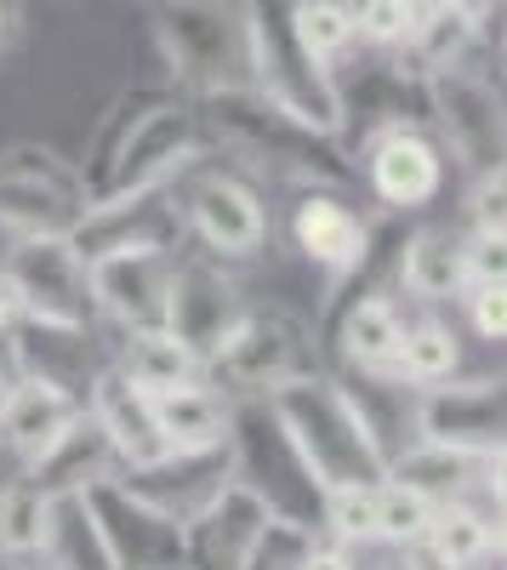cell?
<instances>
[{
    "mask_svg": "<svg viewBox=\"0 0 507 570\" xmlns=\"http://www.w3.org/2000/svg\"><path fill=\"white\" fill-rule=\"evenodd\" d=\"M262 411L274 416V428L286 434L291 456L302 462V473L314 480V491L331 485H377L388 473V451L371 434L365 411L354 405V394L331 376H297V383L274 389L262 400Z\"/></svg>",
    "mask_w": 507,
    "mask_h": 570,
    "instance_id": "cell-1",
    "label": "cell"
},
{
    "mask_svg": "<svg viewBox=\"0 0 507 570\" xmlns=\"http://www.w3.org/2000/svg\"><path fill=\"white\" fill-rule=\"evenodd\" d=\"M155 29L189 91H257V0H160Z\"/></svg>",
    "mask_w": 507,
    "mask_h": 570,
    "instance_id": "cell-2",
    "label": "cell"
},
{
    "mask_svg": "<svg viewBox=\"0 0 507 570\" xmlns=\"http://www.w3.org/2000/svg\"><path fill=\"white\" fill-rule=\"evenodd\" d=\"M171 200L182 217V240H195L200 257L217 263H251L268 246V206L246 171L228 166H182L171 177Z\"/></svg>",
    "mask_w": 507,
    "mask_h": 570,
    "instance_id": "cell-3",
    "label": "cell"
},
{
    "mask_svg": "<svg viewBox=\"0 0 507 570\" xmlns=\"http://www.w3.org/2000/svg\"><path fill=\"white\" fill-rule=\"evenodd\" d=\"M319 371L308 325L280 308H246V320L206 354V383H217L228 400H268L274 389Z\"/></svg>",
    "mask_w": 507,
    "mask_h": 570,
    "instance_id": "cell-4",
    "label": "cell"
},
{
    "mask_svg": "<svg viewBox=\"0 0 507 570\" xmlns=\"http://www.w3.org/2000/svg\"><path fill=\"white\" fill-rule=\"evenodd\" d=\"M7 279L18 292L23 320L40 325H103L91 303V274L69 234H23L7 252Z\"/></svg>",
    "mask_w": 507,
    "mask_h": 570,
    "instance_id": "cell-5",
    "label": "cell"
},
{
    "mask_svg": "<svg viewBox=\"0 0 507 570\" xmlns=\"http://www.w3.org/2000/svg\"><path fill=\"white\" fill-rule=\"evenodd\" d=\"M86 212V183L46 149H12L0 160V228L23 234H69Z\"/></svg>",
    "mask_w": 507,
    "mask_h": 570,
    "instance_id": "cell-6",
    "label": "cell"
},
{
    "mask_svg": "<svg viewBox=\"0 0 507 570\" xmlns=\"http://www.w3.org/2000/svg\"><path fill=\"white\" fill-rule=\"evenodd\" d=\"M171 268H177V252H160V246H120V252H103V257H86L98 320L115 325L120 337L126 331L166 325Z\"/></svg>",
    "mask_w": 507,
    "mask_h": 570,
    "instance_id": "cell-7",
    "label": "cell"
},
{
    "mask_svg": "<svg viewBox=\"0 0 507 570\" xmlns=\"http://www.w3.org/2000/svg\"><path fill=\"white\" fill-rule=\"evenodd\" d=\"M365 183H371V195L388 206V212H422L439 200L445 188V149L417 131L410 120H388L382 131L365 137Z\"/></svg>",
    "mask_w": 507,
    "mask_h": 570,
    "instance_id": "cell-8",
    "label": "cell"
},
{
    "mask_svg": "<svg viewBox=\"0 0 507 570\" xmlns=\"http://www.w3.org/2000/svg\"><path fill=\"white\" fill-rule=\"evenodd\" d=\"M422 91H428L434 120H439V131H445L439 149H456L474 171L501 166V98H496V86H490L474 63L445 69V75H428Z\"/></svg>",
    "mask_w": 507,
    "mask_h": 570,
    "instance_id": "cell-9",
    "label": "cell"
},
{
    "mask_svg": "<svg viewBox=\"0 0 507 570\" xmlns=\"http://www.w3.org/2000/svg\"><path fill=\"white\" fill-rule=\"evenodd\" d=\"M86 508L109 542L115 570H182V525L155 513L143 497H131L120 480H103L86 491Z\"/></svg>",
    "mask_w": 507,
    "mask_h": 570,
    "instance_id": "cell-10",
    "label": "cell"
},
{
    "mask_svg": "<svg viewBox=\"0 0 507 570\" xmlns=\"http://www.w3.org/2000/svg\"><path fill=\"white\" fill-rule=\"evenodd\" d=\"M246 297L228 279V268L217 257H177L171 268V297H166V331H177L200 360L246 320Z\"/></svg>",
    "mask_w": 507,
    "mask_h": 570,
    "instance_id": "cell-11",
    "label": "cell"
},
{
    "mask_svg": "<svg viewBox=\"0 0 507 570\" xmlns=\"http://www.w3.org/2000/svg\"><path fill=\"white\" fill-rule=\"evenodd\" d=\"M274 502L251 480H228L189 525H182V570H240L257 531L268 525Z\"/></svg>",
    "mask_w": 507,
    "mask_h": 570,
    "instance_id": "cell-12",
    "label": "cell"
},
{
    "mask_svg": "<svg viewBox=\"0 0 507 570\" xmlns=\"http://www.w3.org/2000/svg\"><path fill=\"white\" fill-rule=\"evenodd\" d=\"M410 428H417V440H428V445L490 456V451H501V383H434V389H417Z\"/></svg>",
    "mask_w": 507,
    "mask_h": 570,
    "instance_id": "cell-13",
    "label": "cell"
},
{
    "mask_svg": "<svg viewBox=\"0 0 507 570\" xmlns=\"http://www.w3.org/2000/svg\"><path fill=\"white\" fill-rule=\"evenodd\" d=\"M291 240L326 279H348V274H359L365 263H371V223H365L342 195H331V188H319V183L291 212Z\"/></svg>",
    "mask_w": 507,
    "mask_h": 570,
    "instance_id": "cell-14",
    "label": "cell"
},
{
    "mask_svg": "<svg viewBox=\"0 0 507 570\" xmlns=\"http://www.w3.org/2000/svg\"><path fill=\"white\" fill-rule=\"evenodd\" d=\"M86 411H91V422H98L103 434H109L120 468H149V462L166 456L160 422H155V394H149V389H137L115 360H109L98 376H91Z\"/></svg>",
    "mask_w": 507,
    "mask_h": 570,
    "instance_id": "cell-15",
    "label": "cell"
},
{
    "mask_svg": "<svg viewBox=\"0 0 507 570\" xmlns=\"http://www.w3.org/2000/svg\"><path fill=\"white\" fill-rule=\"evenodd\" d=\"M12 343V360L18 371L29 376H46V383H58L69 394L86 400L91 376H98L109 360L98 354V325H40V320H18L7 331Z\"/></svg>",
    "mask_w": 507,
    "mask_h": 570,
    "instance_id": "cell-16",
    "label": "cell"
},
{
    "mask_svg": "<svg viewBox=\"0 0 507 570\" xmlns=\"http://www.w3.org/2000/svg\"><path fill=\"white\" fill-rule=\"evenodd\" d=\"M80 411H86L80 394H69V389H58V383H46V376L18 371L12 383L0 389V445L18 456V468H29Z\"/></svg>",
    "mask_w": 507,
    "mask_h": 570,
    "instance_id": "cell-17",
    "label": "cell"
},
{
    "mask_svg": "<svg viewBox=\"0 0 507 570\" xmlns=\"http://www.w3.org/2000/svg\"><path fill=\"white\" fill-rule=\"evenodd\" d=\"M23 473H29V480H34L46 497H86L91 485L115 480V473H120V456H115V445H109L103 428L91 422V411H80Z\"/></svg>",
    "mask_w": 507,
    "mask_h": 570,
    "instance_id": "cell-18",
    "label": "cell"
},
{
    "mask_svg": "<svg viewBox=\"0 0 507 570\" xmlns=\"http://www.w3.org/2000/svg\"><path fill=\"white\" fill-rule=\"evenodd\" d=\"M235 416H240V405L217 383H206V376L155 394V422H160L166 451H217L235 440Z\"/></svg>",
    "mask_w": 507,
    "mask_h": 570,
    "instance_id": "cell-19",
    "label": "cell"
},
{
    "mask_svg": "<svg viewBox=\"0 0 507 570\" xmlns=\"http://www.w3.org/2000/svg\"><path fill=\"white\" fill-rule=\"evenodd\" d=\"M468 285V263H463V234L450 228H417L399 252V292L422 308L456 303Z\"/></svg>",
    "mask_w": 507,
    "mask_h": 570,
    "instance_id": "cell-20",
    "label": "cell"
},
{
    "mask_svg": "<svg viewBox=\"0 0 507 570\" xmlns=\"http://www.w3.org/2000/svg\"><path fill=\"white\" fill-rule=\"evenodd\" d=\"M46 548H52V497L18 473L12 485H0V564L46 570Z\"/></svg>",
    "mask_w": 507,
    "mask_h": 570,
    "instance_id": "cell-21",
    "label": "cell"
},
{
    "mask_svg": "<svg viewBox=\"0 0 507 570\" xmlns=\"http://www.w3.org/2000/svg\"><path fill=\"white\" fill-rule=\"evenodd\" d=\"M115 365L131 376L137 389H182V383H195V376H206V360L177 337V331L166 325H149V331H126L120 348H115Z\"/></svg>",
    "mask_w": 507,
    "mask_h": 570,
    "instance_id": "cell-22",
    "label": "cell"
},
{
    "mask_svg": "<svg viewBox=\"0 0 507 570\" xmlns=\"http://www.w3.org/2000/svg\"><path fill=\"white\" fill-rule=\"evenodd\" d=\"M286 29L297 40V52L314 69H326V75H337L359 52V29H354V7H348V0H291V7H286Z\"/></svg>",
    "mask_w": 507,
    "mask_h": 570,
    "instance_id": "cell-23",
    "label": "cell"
},
{
    "mask_svg": "<svg viewBox=\"0 0 507 570\" xmlns=\"http://www.w3.org/2000/svg\"><path fill=\"white\" fill-rule=\"evenodd\" d=\"M496 548H501L496 513L479 508V502H439L434 508V525L422 537V553H434L450 570H479V564H490Z\"/></svg>",
    "mask_w": 507,
    "mask_h": 570,
    "instance_id": "cell-24",
    "label": "cell"
},
{
    "mask_svg": "<svg viewBox=\"0 0 507 570\" xmlns=\"http://www.w3.org/2000/svg\"><path fill=\"white\" fill-rule=\"evenodd\" d=\"M399 331H405V314L394 297H354L348 314H342V331H337V343H342V360L354 371H388L394 376V354H399Z\"/></svg>",
    "mask_w": 507,
    "mask_h": 570,
    "instance_id": "cell-25",
    "label": "cell"
},
{
    "mask_svg": "<svg viewBox=\"0 0 507 570\" xmlns=\"http://www.w3.org/2000/svg\"><path fill=\"white\" fill-rule=\"evenodd\" d=\"M456 365H463V343H456V331H450L439 314L405 320V331H399V354H394V376H399L405 389L450 383Z\"/></svg>",
    "mask_w": 507,
    "mask_h": 570,
    "instance_id": "cell-26",
    "label": "cell"
},
{
    "mask_svg": "<svg viewBox=\"0 0 507 570\" xmlns=\"http://www.w3.org/2000/svg\"><path fill=\"white\" fill-rule=\"evenodd\" d=\"M434 497H422L417 485H405V480H377V542L382 548H422L428 525H434Z\"/></svg>",
    "mask_w": 507,
    "mask_h": 570,
    "instance_id": "cell-27",
    "label": "cell"
},
{
    "mask_svg": "<svg viewBox=\"0 0 507 570\" xmlns=\"http://www.w3.org/2000/svg\"><path fill=\"white\" fill-rule=\"evenodd\" d=\"M319 531L348 542V548H377V485L319 491Z\"/></svg>",
    "mask_w": 507,
    "mask_h": 570,
    "instance_id": "cell-28",
    "label": "cell"
},
{
    "mask_svg": "<svg viewBox=\"0 0 507 570\" xmlns=\"http://www.w3.org/2000/svg\"><path fill=\"white\" fill-rule=\"evenodd\" d=\"M319 525L314 519H297V513H268V525L257 531L251 553L240 570H302L308 548H314Z\"/></svg>",
    "mask_w": 507,
    "mask_h": 570,
    "instance_id": "cell-29",
    "label": "cell"
},
{
    "mask_svg": "<svg viewBox=\"0 0 507 570\" xmlns=\"http://www.w3.org/2000/svg\"><path fill=\"white\" fill-rule=\"evenodd\" d=\"M456 303H463L479 343H501L507 337V279H468Z\"/></svg>",
    "mask_w": 507,
    "mask_h": 570,
    "instance_id": "cell-30",
    "label": "cell"
},
{
    "mask_svg": "<svg viewBox=\"0 0 507 570\" xmlns=\"http://www.w3.org/2000/svg\"><path fill=\"white\" fill-rule=\"evenodd\" d=\"M354 7V29H359V46H377V52H394L410 35V18L399 0H348Z\"/></svg>",
    "mask_w": 507,
    "mask_h": 570,
    "instance_id": "cell-31",
    "label": "cell"
},
{
    "mask_svg": "<svg viewBox=\"0 0 507 570\" xmlns=\"http://www.w3.org/2000/svg\"><path fill=\"white\" fill-rule=\"evenodd\" d=\"M468 217L479 234H501V166L479 171V188H474V200H468Z\"/></svg>",
    "mask_w": 507,
    "mask_h": 570,
    "instance_id": "cell-32",
    "label": "cell"
},
{
    "mask_svg": "<svg viewBox=\"0 0 507 570\" xmlns=\"http://www.w3.org/2000/svg\"><path fill=\"white\" fill-rule=\"evenodd\" d=\"M302 570H359V548H348V542L319 531L314 548H308V559H302Z\"/></svg>",
    "mask_w": 507,
    "mask_h": 570,
    "instance_id": "cell-33",
    "label": "cell"
},
{
    "mask_svg": "<svg viewBox=\"0 0 507 570\" xmlns=\"http://www.w3.org/2000/svg\"><path fill=\"white\" fill-rule=\"evenodd\" d=\"M405 7V18H410V29H422L428 18H439L445 7H463V0H399Z\"/></svg>",
    "mask_w": 507,
    "mask_h": 570,
    "instance_id": "cell-34",
    "label": "cell"
},
{
    "mask_svg": "<svg viewBox=\"0 0 507 570\" xmlns=\"http://www.w3.org/2000/svg\"><path fill=\"white\" fill-rule=\"evenodd\" d=\"M23 320V308H18V292H12V279H7V268H0V337Z\"/></svg>",
    "mask_w": 507,
    "mask_h": 570,
    "instance_id": "cell-35",
    "label": "cell"
},
{
    "mask_svg": "<svg viewBox=\"0 0 507 570\" xmlns=\"http://www.w3.org/2000/svg\"><path fill=\"white\" fill-rule=\"evenodd\" d=\"M12 376H18V360H12V343H7V337H0V389H7V383H12Z\"/></svg>",
    "mask_w": 507,
    "mask_h": 570,
    "instance_id": "cell-36",
    "label": "cell"
},
{
    "mask_svg": "<svg viewBox=\"0 0 507 570\" xmlns=\"http://www.w3.org/2000/svg\"><path fill=\"white\" fill-rule=\"evenodd\" d=\"M7 29H12V7L0 0V40H7Z\"/></svg>",
    "mask_w": 507,
    "mask_h": 570,
    "instance_id": "cell-37",
    "label": "cell"
}]
</instances>
